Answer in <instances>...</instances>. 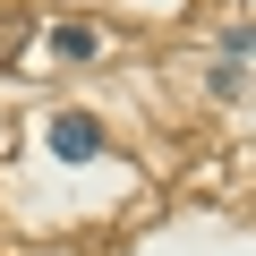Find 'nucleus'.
Instances as JSON below:
<instances>
[{"mask_svg":"<svg viewBox=\"0 0 256 256\" xmlns=\"http://www.w3.org/2000/svg\"><path fill=\"white\" fill-rule=\"evenodd\" d=\"M52 154H60V162H94V154H102V120H94V111H60V120H52Z\"/></svg>","mask_w":256,"mask_h":256,"instance_id":"nucleus-1","label":"nucleus"},{"mask_svg":"<svg viewBox=\"0 0 256 256\" xmlns=\"http://www.w3.org/2000/svg\"><path fill=\"white\" fill-rule=\"evenodd\" d=\"M52 52L60 60H94V26H52Z\"/></svg>","mask_w":256,"mask_h":256,"instance_id":"nucleus-2","label":"nucleus"},{"mask_svg":"<svg viewBox=\"0 0 256 256\" xmlns=\"http://www.w3.org/2000/svg\"><path fill=\"white\" fill-rule=\"evenodd\" d=\"M248 43H256V34H248Z\"/></svg>","mask_w":256,"mask_h":256,"instance_id":"nucleus-3","label":"nucleus"}]
</instances>
